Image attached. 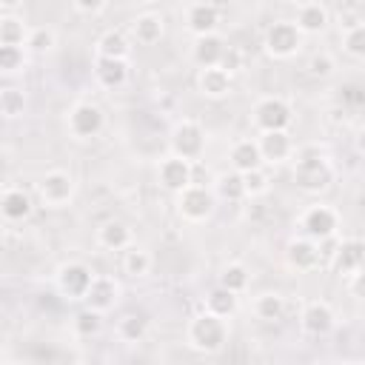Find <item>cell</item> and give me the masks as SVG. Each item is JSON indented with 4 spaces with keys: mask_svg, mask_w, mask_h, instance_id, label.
I'll use <instances>...</instances> for the list:
<instances>
[{
    "mask_svg": "<svg viewBox=\"0 0 365 365\" xmlns=\"http://www.w3.org/2000/svg\"><path fill=\"white\" fill-rule=\"evenodd\" d=\"M334 180V168L328 163L325 154H319L317 148H302L294 160V185L305 194H319L331 185Z\"/></svg>",
    "mask_w": 365,
    "mask_h": 365,
    "instance_id": "obj_1",
    "label": "cell"
},
{
    "mask_svg": "<svg viewBox=\"0 0 365 365\" xmlns=\"http://www.w3.org/2000/svg\"><path fill=\"white\" fill-rule=\"evenodd\" d=\"M185 339L191 348L197 351H205V354H217L225 339H228V325L222 317L211 314V311H200L191 322H188V331H185Z\"/></svg>",
    "mask_w": 365,
    "mask_h": 365,
    "instance_id": "obj_2",
    "label": "cell"
},
{
    "mask_svg": "<svg viewBox=\"0 0 365 365\" xmlns=\"http://www.w3.org/2000/svg\"><path fill=\"white\" fill-rule=\"evenodd\" d=\"M214 202H217V194L214 188L202 185V182H191L185 191L177 194V211L182 220L188 222H202L214 214Z\"/></svg>",
    "mask_w": 365,
    "mask_h": 365,
    "instance_id": "obj_3",
    "label": "cell"
},
{
    "mask_svg": "<svg viewBox=\"0 0 365 365\" xmlns=\"http://www.w3.org/2000/svg\"><path fill=\"white\" fill-rule=\"evenodd\" d=\"M302 37H305V34L297 29L294 20H277V23L268 26L262 43H265V51H268L271 57H277V60H288V57H294V54L299 51Z\"/></svg>",
    "mask_w": 365,
    "mask_h": 365,
    "instance_id": "obj_4",
    "label": "cell"
},
{
    "mask_svg": "<svg viewBox=\"0 0 365 365\" xmlns=\"http://www.w3.org/2000/svg\"><path fill=\"white\" fill-rule=\"evenodd\" d=\"M299 228L305 231L308 240L325 242V240H331V237L336 234V228H339V214H336L331 205H325V202H314V205H308V208L302 211Z\"/></svg>",
    "mask_w": 365,
    "mask_h": 365,
    "instance_id": "obj_5",
    "label": "cell"
},
{
    "mask_svg": "<svg viewBox=\"0 0 365 365\" xmlns=\"http://www.w3.org/2000/svg\"><path fill=\"white\" fill-rule=\"evenodd\" d=\"M54 282H57V291L66 297V299H83L86 302V294L94 282V271L86 265V262H63L54 274Z\"/></svg>",
    "mask_w": 365,
    "mask_h": 365,
    "instance_id": "obj_6",
    "label": "cell"
},
{
    "mask_svg": "<svg viewBox=\"0 0 365 365\" xmlns=\"http://www.w3.org/2000/svg\"><path fill=\"white\" fill-rule=\"evenodd\" d=\"M202 148H205L202 125L197 120H180L171 134V154L188 160V163H197L202 157Z\"/></svg>",
    "mask_w": 365,
    "mask_h": 365,
    "instance_id": "obj_7",
    "label": "cell"
},
{
    "mask_svg": "<svg viewBox=\"0 0 365 365\" xmlns=\"http://www.w3.org/2000/svg\"><path fill=\"white\" fill-rule=\"evenodd\" d=\"M254 125L262 131H288L291 125V106L271 94V97H262L257 106H254Z\"/></svg>",
    "mask_w": 365,
    "mask_h": 365,
    "instance_id": "obj_8",
    "label": "cell"
},
{
    "mask_svg": "<svg viewBox=\"0 0 365 365\" xmlns=\"http://www.w3.org/2000/svg\"><path fill=\"white\" fill-rule=\"evenodd\" d=\"M37 194L43 200V205H51V208H60L66 205L71 197H74V177L63 168H54V171H46L37 182Z\"/></svg>",
    "mask_w": 365,
    "mask_h": 365,
    "instance_id": "obj_9",
    "label": "cell"
},
{
    "mask_svg": "<svg viewBox=\"0 0 365 365\" xmlns=\"http://www.w3.org/2000/svg\"><path fill=\"white\" fill-rule=\"evenodd\" d=\"M66 125H68V134H71V137H77V140H91V137H97V134L103 131L106 120H103L100 106H94V103H77V106L68 111Z\"/></svg>",
    "mask_w": 365,
    "mask_h": 365,
    "instance_id": "obj_10",
    "label": "cell"
},
{
    "mask_svg": "<svg viewBox=\"0 0 365 365\" xmlns=\"http://www.w3.org/2000/svg\"><path fill=\"white\" fill-rule=\"evenodd\" d=\"M157 177H160V182H163V188L180 194V191H185V188L194 182V163H188V160H182V157H177V154H168V157L160 160Z\"/></svg>",
    "mask_w": 365,
    "mask_h": 365,
    "instance_id": "obj_11",
    "label": "cell"
},
{
    "mask_svg": "<svg viewBox=\"0 0 365 365\" xmlns=\"http://www.w3.org/2000/svg\"><path fill=\"white\" fill-rule=\"evenodd\" d=\"M299 325H302V331L311 334V336H325V334H331L334 325H336L334 308H331L325 299H311V302L302 308Z\"/></svg>",
    "mask_w": 365,
    "mask_h": 365,
    "instance_id": "obj_12",
    "label": "cell"
},
{
    "mask_svg": "<svg viewBox=\"0 0 365 365\" xmlns=\"http://www.w3.org/2000/svg\"><path fill=\"white\" fill-rule=\"evenodd\" d=\"M220 23V6L217 3H188L185 6V26L194 37L217 34Z\"/></svg>",
    "mask_w": 365,
    "mask_h": 365,
    "instance_id": "obj_13",
    "label": "cell"
},
{
    "mask_svg": "<svg viewBox=\"0 0 365 365\" xmlns=\"http://www.w3.org/2000/svg\"><path fill=\"white\" fill-rule=\"evenodd\" d=\"M331 259H334L336 274H342V277L351 279V277L365 265V242L356 240V237H348V240L336 242V251H334Z\"/></svg>",
    "mask_w": 365,
    "mask_h": 365,
    "instance_id": "obj_14",
    "label": "cell"
},
{
    "mask_svg": "<svg viewBox=\"0 0 365 365\" xmlns=\"http://www.w3.org/2000/svg\"><path fill=\"white\" fill-rule=\"evenodd\" d=\"M120 299V285L114 277H106V274H94V282L86 294V308L91 311H100L106 314L108 308H114V302Z\"/></svg>",
    "mask_w": 365,
    "mask_h": 365,
    "instance_id": "obj_15",
    "label": "cell"
},
{
    "mask_svg": "<svg viewBox=\"0 0 365 365\" xmlns=\"http://www.w3.org/2000/svg\"><path fill=\"white\" fill-rule=\"evenodd\" d=\"M262 163H285L294 154V140L288 131H262L257 137Z\"/></svg>",
    "mask_w": 365,
    "mask_h": 365,
    "instance_id": "obj_16",
    "label": "cell"
},
{
    "mask_svg": "<svg viewBox=\"0 0 365 365\" xmlns=\"http://www.w3.org/2000/svg\"><path fill=\"white\" fill-rule=\"evenodd\" d=\"M197 88L202 97L208 100H220L231 91V74L222 66H211V68H200L197 74Z\"/></svg>",
    "mask_w": 365,
    "mask_h": 365,
    "instance_id": "obj_17",
    "label": "cell"
},
{
    "mask_svg": "<svg viewBox=\"0 0 365 365\" xmlns=\"http://www.w3.org/2000/svg\"><path fill=\"white\" fill-rule=\"evenodd\" d=\"M228 157H231V165H234V171H240V174H248V171H257V168H262L259 143H257V140H251V137H242V140H237V143L231 145Z\"/></svg>",
    "mask_w": 365,
    "mask_h": 365,
    "instance_id": "obj_18",
    "label": "cell"
},
{
    "mask_svg": "<svg viewBox=\"0 0 365 365\" xmlns=\"http://www.w3.org/2000/svg\"><path fill=\"white\" fill-rule=\"evenodd\" d=\"M294 23L302 34H317L328 26V6L325 3H317V0H308V3H299L297 6V14H294Z\"/></svg>",
    "mask_w": 365,
    "mask_h": 365,
    "instance_id": "obj_19",
    "label": "cell"
},
{
    "mask_svg": "<svg viewBox=\"0 0 365 365\" xmlns=\"http://www.w3.org/2000/svg\"><path fill=\"white\" fill-rule=\"evenodd\" d=\"M285 257H288L291 268H297V271H311V268L319 265V257H322V254H319V245H317L314 240H308V237H297V240L288 242Z\"/></svg>",
    "mask_w": 365,
    "mask_h": 365,
    "instance_id": "obj_20",
    "label": "cell"
},
{
    "mask_svg": "<svg viewBox=\"0 0 365 365\" xmlns=\"http://www.w3.org/2000/svg\"><path fill=\"white\" fill-rule=\"evenodd\" d=\"M163 31H165L163 14L145 11V14H137V17L131 20V34H134V40H137L140 46H154V43H160Z\"/></svg>",
    "mask_w": 365,
    "mask_h": 365,
    "instance_id": "obj_21",
    "label": "cell"
},
{
    "mask_svg": "<svg viewBox=\"0 0 365 365\" xmlns=\"http://www.w3.org/2000/svg\"><path fill=\"white\" fill-rule=\"evenodd\" d=\"M225 40L220 34H205V37H197L194 43V60L200 68H211V66H220L222 63V54H225Z\"/></svg>",
    "mask_w": 365,
    "mask_h": 365,
    "instance_id": "obj_22",
    "label": "cell"
},
{
    "mask_svg": "<svg viewBox=\"0 0 365 365\" xmlns=\"http://www.w3.org/2000/svg\"><path fill=\"white\" fill-rule=\"evenodd\" d=\"M97 242L108 251H128L131 248V228L120 220H108L97 228Z\"/></svg>",
    "mask_w": 365,
    "mask_h": 365,
    "instance_id": "obj_23",
    "label": "cell"
},
{
    "mask_svg": "<svg viewBox=\"0 0 365 365\" xmlns=\"http://www.w3.org/2000/svg\"><path fill=\"white\" fill-rule=\"evenodd\" d=\"M94 77L103 88H120L128 77V63L125 60H111V57H97Z\"/></svg>",
    "mask_w": 365,
    "mask_h": 365,
    "instance_id": "obj_24",
    "label": "cell"
},
{
    "mask_svg": "<svg viewBox=\"0 0 365 365\" xmlns=\"http://www.w3.org/2000/svg\"><path fill=\"white\" fill-rule=\"evenodd\" d=\"M0 211L9 222H20L31 214V197L23 188H6L0 197Z\"/></svg>",
    "mask_w": 365,
    "mask_h": 365,
    "instance_id": "obj_25",
    "label": "cell"
},
{
    "mask_svg": "<svg viewBox=\"0 0 365 365\" xmlns=\"http://www.w3.org/2000/svg\"><path fill=\"white\" fill-rule=\"evenodd\" d=\"M29 29L17 14H0V46H26Z\"/></svg>",
    "mask_w": 365,
    "mask_h": 365,
    "instance_id": "obj_26",
    "label": "cell"
},
{
    "mask_svg": "<svg viewBox=\"0 0 365 365\" xmlns=\"http://www.w3.org/2000/svg\"><path fill=\"white\" fill-rule=\"evenodd\" d=\"M97 57L125 60V57H128V40L123 37V31H117V29L103 31L100 40H97Z\"/></svg>",
    "mask_w": 365,
    "mask_h": 365,
    "instance_id": "obj_27",
    "label": "cell"
},
{
    "mask_svg": "<svg viewBox=\"0 0 365 365\" xmlns=\"http://www.w3.org/2000/svg\"><path fill=\"white\" fill-rule=\"evenodd\" d=\"M214 194L220 200H228V202H237L245 197V185H242V174L240 171H222L214 182Z\"/></svg>",
    "mask_w": 365,
    "mask_h": 365,
    "instance_id": "obj_28",
    "label": "cell"
},
{
    "mask_svg": "<svg viewBox=\"0 0 365 365\" xmlns=\"http://www.w3.org/2000/svg\"><path fill=\"white\" fill-rule=\"evenodd\" d=\"M254 314H257V319H265V322L279 319V317L285 314V299H282V294H277V291L259 294V297L254 299Z\"/></svg>",
    "mask_w": 365,
    "mask_h": 365,
    "instance_id": "obj_29",
    "label": "cell"
},
{
    "mask_svg": "<svg viewBox=\"0 0 365 365\" xmlns=\"http://www.w3.org/2000/svg\"><path fill=\"white\" fill-rule=\"evenodd\" d=\"M205 311H211V314L228 319V317L237 311V294H231V291H225L222 285H217V288L208 291V297H205Z\"/></svg>",
    "mask_w": 365,
    "mask_h": 365,
    "instance_id": "obj_30",
    "label": "cell"
},
{
    "mask_svg": "<svg viewBox=\"0 0 365 365\" xmlns=\"http://www.w3.org/2000/svg\"><path fill=\"white\" fill-rule=\"evenodd\" d=\"M123 271L128 277H145L151 271V254L140 245H131L128 251H123Z\"/></svg>",
    "mask_w": 365,
    "mask_h": 365,
    "instance_id": "obj_31",
    "label": "cell"
},
{
    "mask_svg": "<svg viewBox=\"0 0 365 365\" xmlns=\"http://www.w3.org/2000/svg\"><path fill=\"white\" fill-rule=\"evenodd\" d=\"M220 285H222L225 291H231V294H242V291L248 288V268L240 265V262L225 265L222 274H220Z\"/></svg>",
    "mask_w": 365,
    "mask_h": 365,
    "instance_id": "obj_32",
    "label": "cell"
},
{
    "mask_svg": "<svg viewBox=\"0 0 365 365\" xmlns=\"http://www.w3.org/2000/svg\"><path fill=\"white\" fill-rule=\"evenodd\" d=\"M54 40H57L54 29H48V26H31V29H29L26 48L34 51V54H43V51H51V48H54Z\"/></svg>",
    "mask_w": 365,
    "mask_h": 365,
    "instance_id": "obj_33",
    "label": "cell"
},
{
    "mask_svg": "<svg viewBox=\"0 0 365 365\" xmlns=\"http://www.w3.org/2000/svg\"><path fill=\"white\" fill-rule=\"evenodd\" d=\"M23 108H26V94H23L20 88H11V86H9V88L0 91V114H3L6 120L20 117Z\"/></svg>",
    "mask_w": 365,
    "mask_h": 365,
    "instance_id": "obj_34",
    "label": "cell"
},
{
    "mask_svg": "<svg viewBox=\"0 0 365 365\" xmlns=\"http://www.w3.org/2000/svg\"><path fill=\"white\" fill-rule=\"evenodd\" d=\"M342 48L351 57H365V23H351L342 31Z\"/></svg>",
    "mask_w": 365,
    "mask_h": 365,
    "instance_id": "obj_35",
    "label": "cell"
},
{
    "mask_svg": "<svg viewBox=\"0 0 365 365\" xmlns=\"http://www.w3.org/2000/svg\"><path fill=\"white\" fill-rule=\"evenodd\" d=\"M100 328H103V314L100 311L83 308V311L74 314V331L80 336H94V334H100Z\"/></svg>",
    "mask_w": 365,
    "mask_h": 365,
    "instance_id": "obj_36",
    "label": "cell"
},
{
    "mask_svg": "<svg viewBox=\"0 0 365 365\" xmlns=\"http://www.w3.org/2000/svg\"><path fill=\"white\" fill-rule=\"evenodd\" d=\"M117 334H120V339H125V342L143 339V336H145V317H140V314H125V317L120 319V325H117Z\"/></svg>",
    "mask_w": 365,
    "mask_h": 365,
    "instance_id": "obj_37",
    "label": "cell"
},
{
    "mask_svg": "<svg viewBox=\"0 0 365 365\" xmlns=\"http://www.w3.org/2000/svg\"><path fill=\"white\" fill-rule=\"evenodd\" d=\"M26 66V46H0V71L11 74Z\"/></svg>",
    "mask_w": 365,
    "mask_h": 365,
    "instance_id": "obj_38",
    "label": "cell"
},
{
    "mask_svg": "<svg viewBox=\"0 0 365 365\" xmlns=\"http://www.w3.org/2000/svg\"><path fill=\"white\" fill-rule=\"evenodd\" d=\"M242 185H245V197H262V194H268V188H271V180H268V174H265V168H257V171H248V174H242Z\"/></svg>",
    "mask_w": 365,
    "mask_h": 365,
    "instance_id": "obj_39",
    "label": "cell"
},
{
    "mask_svg": "<svg viewBox=\"0 0 365 365\" xmlns=\"http://www.w3.org/2000/svg\"><path fill=\"white\" fill-rule=\"evenodd\" d=\"M334 68H336V63H334V57H331L328 51H317V54L308 60V71H311L314 77H331Z\"/></svg>",
    "mask_w": 365,
    "mask_h": 365,
    "instance_id": "obj_40",
    "label": "cell"
},
{
    "mask_svg": "<svg viewBox=\"0 0 365 365\" xmlns=\"http://www.w3.org/2000/svg\"><path fill=\"white\" fill-rule=\"evenodd\" d=\"M228 74H234V71H240L242 68V51L237 48V46H228L225 48V54H222V63H220Z\"/></svg>",
    "mask_w": 365,
    "mask_h": 365,
    "instance_id": "obj_41",
    "label": "cell"
},
{
    "mask_svg": "<svg viewBox=\"0 0 365 365\" xmlns=\"http://www.w3.org/2000/svg\"><path fill=\"white\" fill-rule=\"evenodd\" d=\"M106 9V3H100V0H74V11H83V14H97V11H103Z\"/></svg>",
    "mask_w": 365,
    "mask_h": 365,
    "instance_id": "obj_42",
    "label": "cell"
},
{
    "mask_svg": "<svg viewBox=\"0 0 365 365\" xmlns=\"http://www.w3.org/2000/svg\"><path fill=\"white\" fill-rule=\"evenodd\" d=\"M351 291H354L356 297H365V265L351 277Z\"/></svg>",
    "mask_w": 365,
    "mask_h": 365,
    "instance_id": "obj_43",
    "label": "cell"
},
{
    "mask_svg": "<svg viewBox=\"0 0 365 365\" xmlns=\"http://www.w3.org/2000/svg\"><path fill=\"white\" fill-rule=\"evenodd\" d=\"M354 145H356V151H359V154H365V125L356 131V137H354Z\"/></svg>",
    "mask_w": 365,
    "mask_h": 365,
    "instance_id": "obj_44",
    "label": "cell"
},
{
    "mask_svg": "<svg viewBox=\"0 0 365 365\" xmlns=\"http://www.w3.org/2000/svg\"><path fill=\"white\" fill-rule=\"evenodd\" d=\"M342 365H365V359H348V362H342Z\"/></svg>",
    "mask_w": 365,
    "mask_h": 365,
    "instance_id": "obj_45",
    "label": "cell"
},
{
    "mask_svg": "<svg viewBox=\"0 0 365 365\" xmlns=\"http://www.w3.org/2000/svg\"><path fill=\"white\" fill-rule=\"evenodd\" d=\"M3 365H14V362H3Z\"/></svg>",
    "mask_w": 365,
    "mask_h": 365,
    "instance_id": "obj_46",
    "label": "cell"
},
{
    "mask_svg": "<svg viewBox=\"0 0 365 365\" xmlns=\"http://www.w3.org/2000/svg\"><path fill=\"white\" fill-rule=\"evenodd\" d=\"M308 365H314V362H308Z\"/></svg>",
    "mask_w": 365,
    "mask_h": 365,
    "instance_id": "obj_47",
    "label": "cell"
}]
</instances>
